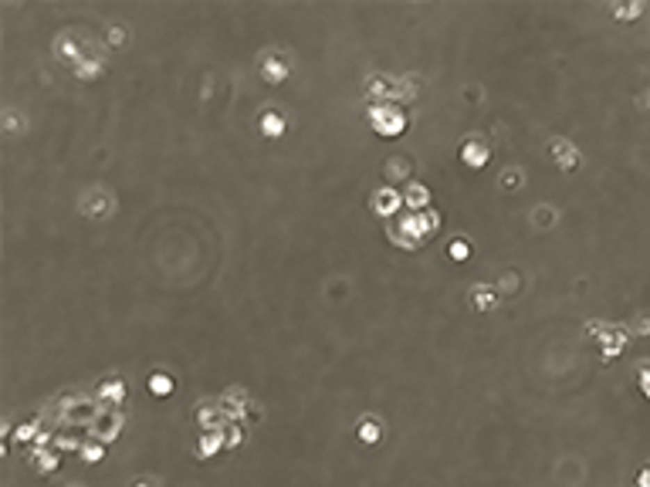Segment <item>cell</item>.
Listing matches in <instances>:
<instances>
[{
  "label": "cell",
  "instance_id": "cell-3",
  "mask_svg": "<svg viewBox=\"0 0 650 487\" xmlns=\"http://www.w3.org/2000/svg\"><path fill=\"white\" fill-rule=\"evenodd\" d=\"M400 204H403V197L396 193V190H380L376 197H373V206L383 213V217H390V213H396L400 210Z\"/></svg>",
  "mask_w": 650,
  "mask_h": 487
},
{
  "label": "cell",
  "instance_id": "cell-11",
  "mask_svg": "<svg viewBox=\"0 0 650 487\" xmlns=\"http://www.w3.org/2000/svg\"><path fill=\"white\" fill-rule=\"evenodd\" d=\"M99 393H102V396H112V399L119 403V399H122V393H126V386H122V383H105Z\"/></svg>",
  "mask_w": 650,
  "mask_h": 487
},
{
  "label": "cell",
  "instance_id": "cell-7",
  "mask_svg": "<svg viewBox=\"0 0 650 487\" xmlns=\"http://www.w3.org/2000/svg\"><path fill=\"white\" fill-rule=\"evenodd\" d=\"M403 200H407L410 206H427L430 193H427V186H423V183H414V186H410V193H407Z\"/></svg>",
  "mask_w": 650,
  "mask_h": 487
},
{
  "label": "cell",
  "instance_id": "cell-15",
  "mask_svg": "<svg viewBox=\"0 0 650 487\" xmlns=\"http://www.w3.org/2000/svg\"><path fill=\"white\" fill-rule=\"evenodd\" d=\"M139 487H149V484H139Z\"/></svg>",
  "mask_w": 650,
  "mask_h": 487
},
{
  "label": "cell",
  "instance_id": "cell-12",
  "mask_svg": "<svg viewBox=\"0 0 650 487\" xmlns=\"http://www.w3.org/2000/svg\"><path fill=\"white\" fill-rule=\"evenodd\" d=\"M264 75H268V78H282V75H285V65H282V61H264Z\"/></svg>",
  "mask_w": 650,
  "mask_h": 487
},
{
  "label": "cell",
  "instance_id": "cell-10",
  "mask_svg": "<svg viewBox=\"0 0 650 487\" xmlns=\"http://www.w3.org/2000/svg\"><path fill=\"white\" fill-rule=\"evenodd\" d=\"M468 254H471L468 240H450V257H454V261H464Z\"/></svg>",
  "mask_w": 650,
  "mask_h": 487
},
{
  "label": "cell",
  "instance_id": "cell-5",
  "mask_svg": "<svg viewBox=\"0 0 650 487\" xmlns=\"http://www.w3.org/2000/svg\"><path fill=\"white\" fill-rule=\"evenodd\" d=\"M261 129H264L268 135H282V132H285V119H282L278 112H264V115H261Z\"/></svg>",
  "mask_w": 650,
  "mask_h": 487
},
{
  "label": "cell",
  "instance_id": "cell-1",
  "mask_svg": "<svg viewBox=\"0 0 650 487\" xmlns=\"http://www.w3.org/2000/svg\"><path fill=\"white\" fill-rule=\"evenodd\" d=\"M369 126L376 129L383 139H396L403 129H407V112L400 105H373L369 108Z\"/></svg>",
  "mask_w": 650,
  "mask_h": 487
},
{
  "label": "cell",
  "instance_id": "cell-9",
  "mask_svg": "<svg viewBox=\"0 0 650 487\" xmlns=\"http://www.w3.org/2000/svg\"><path fill=\"white\" fill-rule=\"evenodd\" d=\"M81 457H85V463H99L102 461V443H85V447H81Z\"/></svg>",
  "mask_w": 650,
  "mask_h": 487
},
{
  "label": "cell",
  "instance_id": "cell-4",
  "mask_svg": "<svg viewBox=\"0 0 650 487\" xmlns=\"http://www.w3.org/2000/svg\"><path fill=\"white\" fill-rule=\"evenodd\" d=\"M149 393H153V396H170V393H173V379H170L166 372H153V376H149Z\"/></svg>",
  "mask_w": 650,
  "mask_h": 487
},
{
  "label": "cell",
  "instance_id": "cell-8",
  "mask_svg": "<svg viewBox=\"0 0 650 487\" xmlns=\"http://www.w3.org/2000/svg\"><path fill=\"white\" fill-rule=\"evenodd\" d=\"M380 436H383V434H380V427H376L373 420H366L363 427H359V440H363V443H376Z\"/></svg>",
  "mask_w": 650,
  "mask_h": 487
},
{
  "label": "cell",
  "instance_id": "cell-6",
  "mask_svg": "<svg viewBox=\"0 0 650 487\" xmlns=\"http://www.w3.org/2000/svg\"><path fill=\"white\" fill-rule=\"evenodd\" d=\"M220 447H224V436L217 434V430H210V434L200 440V457H210V454L220 450Z\"/></svg>",
  "mask_w": 650,
  "mask_h": 487
},
{
  "label": "cell",
  "instance_id": "cell-13",
  "mask_svg": "<svg viewBox=\"0 0 650 487\" xmlns=\"http://www.w3.org/2000/svg\"><path fill=\"white\" fill-rule=\"evenodd\" d=\"M51 467H58V463H51L48 454H38V470H51Z\"/></svg>",
  "mask_w": 650,
  "mask_h": 487
},
{
  "label": "cell",
  "instance_id": "cell-2",
  "mask_svg": "<svg viewBox=\"0 0 650 487\" xmlns=\"http://www.w3.org/2000/svg\"><path fill=\"white\" fill-rule=\"evenodd\" d=\"M461 156H464V163H468L471 170H481L491 153H488V146H485L481 139H468V142L461 146Z\"/></svg>",
  "mask_w": 650,
  "mask_h": 487
},
{
  "label": "cell",
  "instance_id": "cell-14",
  "mask_svg": "<svg viewBox=\"0 0 650 487\" xmlns=\"http://www.w3.org/2000/svg\"><path fill=\"white\" fill-rule=\"evenodd\" d=\"M640 487H650V470H640Z\"/></svg>",
  "mask_w": 650,
  "mask_h": 487
}]
</instances>
